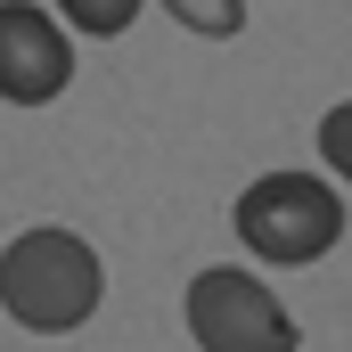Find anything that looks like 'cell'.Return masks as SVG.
Segmentation results:
<instances>
[{
	"mask_svg": "<svg viewBox=\"0 0 352 352\" xmlns=\"http://www.w3.org/2000/svg\"><path fill=\"white\" fill-rule=\"evenodd\" d=\"M107 295V270L90 254V238L41 221V230H16L0 246V311L33 336H74Z\"/></svg>",
	"mask_w": 352,
	"mask_h": 352,
	"instance_id": "cell-1",
	"label": "cell"
},
{
	"mask_svg": "<svg viewBox=\"0 0 352 352\" xmlns=\"http://www.w3.org/2000/svg\"><path fill=\"white\" fill-rule=\"evenodd\" d=\"M230 221H238V238H246L254 263L311 270L344 238V197L320 173H263V180H246V197L230 205Z\"/></svg>",
	"mask_w": 352,
	"mask_h": 352,
	"instance_id": "cell-2",
	"label": "cell"
},
{
	"mask_svg": "<svg viewBox=\"0 0 352 352\" xmlns=\"http://www.w3.org/2000/svg\"><path fill=\"white\" fill-rule=\"evenodd\" d=\"M180 311H188V336L197 352H295V320H287V303L270 295L254 270H197L188 278V295H180Z\"/></svg>",
	"mask_w": 352,
	"mask_h": 352,
	"instance_id": "cell-3",
	"label": "cell"
},
{
	"mask_svg": "<svg viewBox=\"0 0 352 352\" xmlns=\"http://www.w3.org/2000/svg\"><path fill=\"white\" fill-rule=\"evenodd\" d=\"M66 82H74L66 25L33 0H0V98L8 107H50Z\"/></svg>",
	"mask_w": 352,
	"mask_h": 352,
	"instance_id": "cell-4",
	"label": "cell"
},
{
	"mask_svg": "<svg viewBox=\"0 0 352 352\" xmlns=\"http://www.w3.org/2000/svg\"><path fill=\"white\" fill-rule=\"evenodd\" d=\"M164 8H173V25L205 33V41H238L246 33V0H164Z\"/></svg>",
	"mask_w": 352,
	"mask_h": 352,
	"instance_id": "cell-5",
	"label": "cell"
},
{
	"mask_svg": "<svg viewBox=\"0 0 352 352\" xmlns=\"http://www.w3.org/2000/svg\"><path fill=\"white\" fill-rule=\"evenodd\" d=\"M131 16H140V0H58V25H74V33H98V41L131 33Z\"/></svg>",
	"mask_w": 352,
	"mask_h": 352,
	"instance_id": "cell-6",
	"label": "cell"
},
{
	"mask_svg": "<svg viewBox=\"0 0 352 352\" xmlns=\"http://www.w3.org/2000/svg\"><path fill=\"white\" fill-rule=\"evenodd\" d=\"M320 156H328V173L352 188V98H336V107L320 115Z\"/></svg>",
	"mask_w": 352,
	"mask_h": 352,
	"instance_id": "cell-7",
	"label": "cell"
}]
</instances>
